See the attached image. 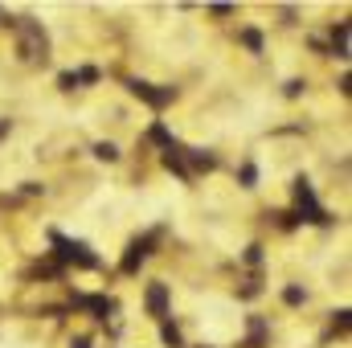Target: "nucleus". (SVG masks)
<instances>
[{"instance_id": "nucleus-1", "label": "nucleus", "mask_w": 352, "mask_h": 348, "mask_svg": "<svg viewBox=\"0 0 352 348\" xmlns=\"http://www.w3.org/2000/svg\"><path fill=\"white\" fill-rule=\"evenodd\" d=\"M238 332H242V312L230 303V299H205L201 303V320H197V336H205V340H213V345H230V340H238Z\"/></svg>"}, {"instance_id": "nucleus-2", "label": "nucleus", "mask_w": 352, "mask_h": 348, "mask_svg": "<svg viewBox=\"0 0 352 348\" xmlns=\"http://www.w3.org/2000/svg\"><path fill=\"white\" fill-rule=\"evenodd\" d=\"M4 348H8V345H4Z\"/></svg>"}]
</instances>
